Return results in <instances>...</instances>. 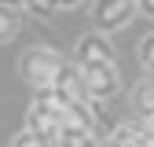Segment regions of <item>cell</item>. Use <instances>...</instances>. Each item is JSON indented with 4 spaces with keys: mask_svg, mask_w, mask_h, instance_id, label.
I'll list each match as a JSON object with an SVG mask.
<instances>
[{
    "mask_svg": "<svg viewBox=\"0 0 154 147\" xmlns=\"http://www.w3.org/2000/svg\"><path fill=\"white\" fill-rule=\"evenodd\" d=\"M140 11H143V15H150V18H154V0H143V4H140Z\"/></svg>",
    "mask_w": 154,
    "mask_h": 147,
    "instance_id": "30bf717a",
    "label": "cell"
},
{
    "mask_svg": "<svg viewBox=\"0 0 154 147\" xmlns=\"http://www.w3.org/2000/svg\"><path fill=\"white\" fill-rule=\"evenodd\" d=\"M81 81H85L88 99H110V96H118V85H121L114 66H88V70H81Z\"/></svg>",
    "mask_w": 154,
    "mask_h": 147,
    "instance_id": "277c9868",
    "label": "cell"
},
{
    "mask_svg": "<svg viewBox=\"0 0 154 147\" xmlns=\"http://www.w3.org/2000/svg\"><path fill=\"white\" fill-rule=\"evenodd\" d=\"M132 15H136V4H128V0H110V4L95 8V26L99 30H121Z\"/></svg>",
    "mask_w": 154,
    "mask_h": 147,
    "instance_id": "5b68a950",
    "label": "cell"
},
{
    "mask_svg": "<svg viewBox=\"0 0 154 147\" xmlns=\"http://www.w3.org/2000/svg\"><path fill=\"white\" fill-rule=\"evenodd\" d=\"M73 59H77L81 70H88V66H114V48H110V41L103 33H88V37L77 41Z\"/></svg>",
    "mask_w": 154,
    "mask_h": 147,
    "instance_id": "3957f363",
    "label": "cell"
},
{
    "mask_svg": "<svg viewBox=\"0 0 154 147\" xmlns=\"http://www.w3.org/2000/svg\"><path fill=\"white\" fill-rule=\"evenodd\" d=\"M15 33H18V11L8 8V4H0V44L11 41Z\"/></svg>",
    "mask_w": 154,
    "mask_h": 147,
    "instance_id": "52a82bcc",
    "label": "cell"
},
{
    "mask_svg": "<svg viewBox=\"0 0 154 147\" xmlns=\"http://www.w3.org/2000/svg\"><path fill=\"white\" fill-rule=\"evenodd\" d=\"M150 118H154V114H150Z\"/></svg>",
    "mask_w": 154,
    "mask_h": 147,
    "instance_id": "8fae6325",
    "label": "cell"
},
{
    "mask_svg": "<svg viewBox=\"0 0 154 147\" xmlns=\"http://www.w3.org/2000/svg\"><path fill=\"white\" fill-rule=\"evenodd\" d=\"M63 125H70V118H66V110H63V103L51 96H37V103L29 107V133H37V136H59V129Z\"/></svg>",
    "mask_w": 154,
    "mask_h": 147,
    "instance_id": "7a4b0ae2",
    "label": "cell"
},
{
    "mask_svg": "<svg viewBox=\"0 0 154 147\" xmlns=\"http://www.w3.org/2000/svg\"><path fill=\"white\" fill-rule=\"evenodd\" d=\"M55 143H59V147H95V136L88 133V129L85 125H63L59 129V136H55Z\"/></svg>",
    "mask_w": 154,
    "mask_h": 147,
    "instance_id": "8992f818",
    "label": "cell"
},
{
    "mask_svg": "<svg viewBox=\"0 0 154 147\" xmlns=\"http://www.w3.org/2000/svg\"><path fill=\"white\" fill-rule=\"evenodd\" d=\"M11 147H48V140L37 136V133H29V129H22V133L11 140Z\"/></svg>",
    "mask_w": 154,
    "mask_h": 147,
    "instance_id": "ba28073f",
    "label": "cell"
},
{
    "mask_svg": "<svg viewBox=\"0 0 154 147\" xmlns=\"http://www.w3.org/2000/svg\"><path fill=\"white\" fill-rule=\"evenodd\" d=\"M63 66H66V63L59 59V52H51V48H29V52L22 55V77H26L33 88H51Z\"/></svg>",
    "mask_w": 154,
    "mask_h": 147,
    "instance_id": "6da1fadb",
    "label": "cell"
},
{
    "mask_svg": "<svg viewBox=\"0 0 154 147\" xmlns=\"http://www.w3.org/2000/svg\"><path fill=\"white\" fill-rule=\"evenodd\" d=\"M140 63L154 74V33H147L143 41H140Z\"/></svg>",
    "mask_w": 154,
    "mask_h": 147,
    "instance_id": "9c48e42d",
    "label": "cell"
}]
</instances>
